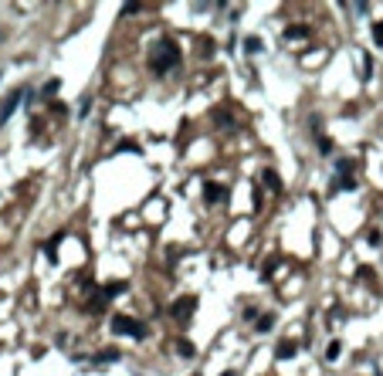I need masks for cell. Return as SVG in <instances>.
I'll return each mask as SVG.
<instances>
[{"label": "cell", "instance_id": "obj_23", "mask_svg": "<svg viewBox=\"0 0 383 376\" xmlns=\"http://www.w3.org/2000/svg\"><path fill=\"white\" fill-rule=\"evenodd\" d=\"M380 241H383L380 230H370V244H373V248H380Z\"/></svg>", "mask_w": 383, "mask_h": 376}, {"label": "cell", "instance_id": "obj_25", "mask_svg": "<svg viewBox=\"0 0 383 376\" xmlns=\"http://www.w3.org/2000/svg\"><path fill=\"white\" fill-rule=\"evenodd\" d=\"M193 376H200V373H193Z\"/></svg>", "mask_w": 383, "mask_h": 376}, {"label": "cell", "instance_id": "obj_21", "mask_svg": "<svg viewBox=\"0 0 383 376\" xmlns=\"http://www.w3.org/2000/svg\"><path fill=\"white\" fill-rule=\"evenodd\" d=\"M373 37H376V44L383 48V24H373Z\"/></svg>", "mask_w": 383, "mask_h": 376}, {"label": "cell", "instance_id": "obj_12", "mask_svg": "<svg viewBox=\"0 0 383 376\" xmlns=\"http://www.w3.org/2000/svg\"><path fill=\"white\" fill-rule=\"evenodd\" d=\"M285 37H309V27H302V24H292V27H285Z\"/></svg>", "mask_w": 383, "mask_h": 376}, {"label": "cell", "instance_id": "obj_4", "mask_svg": "<svg viewBox=\"0 0 383 376\" xmlns=\"http://www.w3.org/2000/svg\"><path fill=\"white\" fill-rule=\"evenodd\" d=\"M24 95H27V88H14L11 95L4 99V105H0V122H7V119H11V115H14V109H17V102H21Z\"/></svg>", "mask_w": 383, "mask_h": 376}, {"label": "cell", "instance_id": "obj_8", "mask_svg": "<svg viewBox=\"0 0 383 376\" xmlns=\"http://www.w3.org/2000/svg\"><path fill=\"white\" fill-rule=\"evenodd\" d=\"M271 325H275V315H271V312L258 315V322H254V329H258V332H271Z\"/></svg>", "mask_w": 383, "mask_h": 376}, {"label": "cell", "instance_id": "obj_15", "mask_svg": "<svg viewBox=\"0 0 383 376\" xmlns=\"http://www.w3.org/2000/svg\"><path fill=\"white\" fill-rule=\"evenodd\" d=\"M339 346H343L339 339H332V342L326 346V359H329V363H332V359H339Z\"/></svg>", "mask_w": 383, "mask_h": 376}, {"label": "cell", "instance_id": "obj_24", "mask_svg": "<svg viewBox=\"0 0 383 376\" xmlns=\"http://www.w3.org/2000/svg\"><path fill=\"white\" fill-rule=\"evenodd\" d=\"M224 376H234V373H224Z\"/></svg>", "mask_w": 383, "mask_h": 376}, {"label": "cell", "instance_id": "obj_13", "mask_svg": "<svg viewBox=\"0 0 383 376\" xmlns=\"http://www.w3.org/2000/svg\"><path fill=\"white\" fill-rule=\"evenodd\" d=\"M336 190H356V180H353V173H350V176H336Z\"/></svg>", "mask_w": 383, "mask_h": 376}, {"label": "cell", "instance_id": "obj_5", "mask_svg": "<svg viewBox=\"0 0 383 376\" xmlns=\"http://www.w3.org/2000/svg\"><path fill=\"white\" fill-rule=\"evenodd\" d=\"M203 200L207 204H217V200H224V186L214 180H203Z\"/></svg>", "mask_w": 383, "mask_h": 376}, {"label": "cell", "instance_id": "obj_17", "mask_svg": "<svg viewBox=\"0 0 383 376\" xmlns=\"http://www.w3.org/2000/svg\"><path fill=\"white\" fill-rule=\"evenodd\" d=\"M61 238H65V230H58V234H51V241H48V254H55V248L61 244Z\"/></svg>", "mask_w": 383, "mask_h": 376}, {"label": "cell", "instance_id": "obj_22", "mask_svg": "<svg viewBox=\"0 0 383 376\" xmlns=\"http://www.w3.org/2000/svg\"><path fill=\"white\" fill-rule=\"evenodd\" d=\"M125 149H139V146H136V143H129V139H122V143L115 146V153H125Z\"/></svg>", "mask_w": 383, "mask_h": 376}, {"label": "cell", "instance_id": "obj_19", "mask_svg": "<svg viewBox=\"0 0 383 376\" xmlns=\"http://www.w3.org/2000/svg\"><path fill=\"white\" fill-rule=\"evenodd\" d=\"M58 88H61V81H58V78H51V81H45V88H41V91H45V95H55Z\"/></svg>", "mask_w": 383, "mask_h": 376}, {"label": "cell", "instance_id": "obj_10", "mask_svg": "<svg viewBox=\"0 0 383 376\" xmlns=\"http://www.w3.org/2000/svg\"><path fill=\"white\" fill-rule=\"evenodd\" d=\"M177 353H180L183 359H190V356L197 353V349H193V342H190V339H180V342H177Z\"/></svg>", "mask_w": 383, "mask_h": 376}, {"label": "cell", "instance_id": "obj_7", "mask_svg": "<svg viewBox=\"0 0 383 376\" xmlns=\"http://www.w3.org/2000/svg\"><path fill=\"white\" fill-rule=\"evenodd\" d=\"M125 288H129L125 281H109V285L102 288V298H115V295H122Z\"/></svg>", "mask_w": 383, "mask_h": 376}, {"label": "cell", "instance_id": "obj_18", "mask_svg": "<svg viewBox=\"0 0 383 376\" xmlns=\"http://www.w3.org/2000/svg\"><path fill=\"white\" fill-rule=\"evenodd\" d=\"M275 264H278V258H268V261H265V268H261V278H271V271H275Z\"/></svg>", "mask_w": 383, "mask_h": 376}, {"label": "cell", "instance_id": "obj_3", "mask_svg": "<svg viewBox=\"0 0 383 376\" xmlns=\"http://www.w3.org/2000/svg\"><path fill=\"white\" fill-rule=\"evenodd\" d=\"M193 312H197V298H193V295L177 298V302L169 305V315L180 322V325H187V322H190V315H193Z\"/></svg>", "mask_w": 383, "mask_h": 376}, {"label": "cell", "instance_id": "obj_9", "mask_svg": "<svg viewBox=\"0 0 383 376\" xmlns=\"http://www.w3.org/2000/svg\"><path fill=\"white\" fill-rule=\"evenodd\" d=\"M275 356H278V359H288V356H295V342H278V349H275Z\"/></svg>", "mask_w": 383, "mask_h": 376}, {"label": "cell", "instance_id": "obj_6", "mask_svg": "<svg viewBox=\"0 0 383 376\" xmlns=\"http://www.w3.org/2000/svg\"><path fill=\"white\" fill-rule=\"evenodd\" d=\"M261 176H265V186H268L271 194H282V176H278L275 170H265Z\"/></svg>", "mask_w": 383, "mask_h": 376}, {"label": "cell", "instance_id": "obj_2", "mask_svg": "<svg viewBox=\"0 0 383 376\" xmlns=\"http://www.w3.org/2000/svg\"><path fill=\"white\" fill-rule=\"evenodd\" d=\"M109 329H112L115 336H136V339H146L149 336L146 325L136 322V319H129V315H112V319H109Z\"/></svg>", "mask_w": 383, "mask_h": 376}, {"label": "cell", "instance_id": "obj_1", "mask_svg": "<svg viewBox=\"0 0 383 376\" xmlns=\"http://www.w3.org/2000/svg\"><path fill=\"white\" fill-rule=\"evenodd\" d=\"M180 61H183V55H180V44L173 37H159L156 44L149 48V68L156 71V75H166V71L180 68Z\"/></svg>", "mask_w": 383, "mask_h": 376}, {"label": "cell", "instance_id": "obj_11", "mask_svg": "<svg viewBox=\"0 0 383 376\" xmlns=\"http://www.w3.org/2000/svg\"><path fill=\"white\" fill-rule=\"evenodd\" d=\"M115 359H119V349H102L95 356V363H115Z\"/></svg>", "mask_w": 383, "mask_h": 376}, {"label": "cell", "instance_id": "obj_20", "mask_svg": "<svg viewBox=\"0 0 383 376\" xmlns=\"http://www.w3.org/2000/svg\"><path fill=\"white\" fill-rule=\"evenodd\" d=\"M319 153H332V139H326V136H319Z\"/></svg>", "mask_w": 383, "mask_h": 376}, {"label": "cell", "instance_id": "obj_14", "mask_svg": "<svg viewBox=\"0 0 383 376\" xmlns=\"http://www.w3.org/2000/svg\"><path fill=\"white\" fill-rule=\"evenodd\" d=\"M353 173V160H336V176H350Z\"/></svg>", "mask_w": 383, "mask_h": 376}, {"label": "cell", "instance_id": "obj_16", "mask_svg": "<svg viewBox=\"0 0 383 376\" xmlns=\"http://www.w3.org/2000/svg\"><path fill=\"white\" fill-rule=\"evenodd\" d=\"M244 48H248V55H258V51H261V37H248Z\"/></svg>", "mask_w": 383, "mask_h": 376}]
</instances>
